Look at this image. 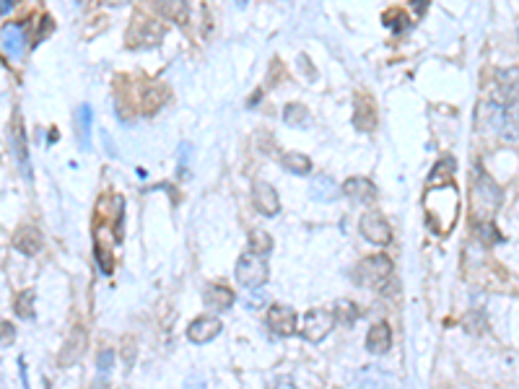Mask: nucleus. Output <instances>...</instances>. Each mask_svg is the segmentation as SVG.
Here are the masks:
<instances>
[{"mask_svg": "<svg viewBox=\"0 0 519 389\" xmlns=\"http://www.w3.org/2000/svg\"><path fill=\"white\" fill-rule=\"evenodd\" d=\"M423 213H426V223L434 234H452L457 218H460V190H457L455 182H428V190L423 195Z\"/></svg>", "mask_w": 519, "mask_h": 389, "instance_id": "obj_1", "label": "nucleus"}, {"mask_svg": "<svg viewBox=\"0 0 519 389\" xmlns=\"http://www.w3.org/2000/svg\"><path fill=\"white\" fill-rule=\"evenodd\" d=\"M501 200H504V195H501L499 184L485 174H478V182L473 187V213L478 218V223L493 221V213L501 208Z\"/></svg>", "mask_w": 519, "mask_h": 389, "instance_id": "obj_2", "label": "nucleus"}, {"mask_svg": "<svg viewBox=\"0 0 519 389\" xmlns=\"http://www.w3.org/2000/svg\"><path fill=\"white\" fill-rule=\"evenodd\" d=\"M390 275H392V260L387 254L364 257L353 270L356 283H358V286H369V288H379Z\"/></svg>", "mask_w": 519, "mask_h": 389, "instance_id": "obj_3", "label": "nucleus"}, {"mask_svg": "<svg viewBox=\"0 0 519 389\" xmlns=\"http://www.w3.org/2000/svg\"><path fill=\"white\" fill-rule=\"evenodd\" d=\"M234 275H237L239 286H244V288H260V286L268 283V263H265L263 254L244 252L239 254Z\"/></svg>", "mask_w": 519, "mask_h": 389, "instance_id": "obj_4", "label": "nucleus"}, {"mask_svg": "<svg viewBox=\"0 0 519 389\" xmlns=\"http://www.w3.org/2000/svg\"><path fill=\"white\" fill-rule=\"evenodd\" d=\"M335 327V314L330 309H309L301 319V337L309 343H322Z\"/></svg>", "mask_w": 519, "mask_h": 389, "instance_id": "obj_5", "label": "nucleus"}, {"mask_svg": "<svg viewBox=\"0 0 519 389\" xmlns=\"http://www.w3.org/2000/svg\"><path fill=\"white\" fill-rule=\"evenodd\" d=\"M358 231L374 247H387L392 242V228L382 213H364L361 223H358Z\"/></svg>", "mask_w": 519, "mask_h": 389, "instance_id": "obj_6", "label": "nucleus"}, {"mask_svg": "<svg viewBox=\"0 0 519 389\" xmlns=\"http://www.w3.org/2000/svg\"><path fill=\"white\" fill-rule=\"evenodd\" d=\"M496 83V104L514 107L519 101V68H501L493 75Z\"/></svg>", "mask_w": 519, "mask_h": 389, "instance_id": "obj_7", "label": "nucleus"}, {"mask_svg": "<svg viewBox=\"0 0 519 389\" xmlns=\"http://www.w3.org/2000/svg\"><path fill=\"white\" fill-rule=\"evenodd\" d=\"M296 325H299L296 311L288 304H273V307L268 309V327L273 330L275 335L281 337L296 335Z\"/></svg>", "mask_w": 519, "mask_h": 389, "instance_id": "obj_8", "label": "nucleus"}, {"mask_svg": "<svg viewBox=\"0 0 519 389\" xmlns=\"http://www.w3.org/2000/svg\"><path fill=\"white\" fill-rule=\"evenodd\" d=\"M221 332H224V325H221L219 317H198V319H192L190 327H187V337H190V343H195V345L210 343V340H216Z\"/></svg>", "mask_w": 519, "mask_h": 389, "instance_id": "obj_9", "label": "nucleus"}, {"mask_svg": "<svg viewBox=\"0 0 519 389\" xmlns=\"http://www.w3.org/2000/svg\"><path fill=\"white\" fill-rule=\"evenodd\" d=\"M252 200H255V208L263 213V216H275L281 210V198L270 182L257 179L252 184Z\"/></svg>", "mask_w": 519, "mask_h": 389, "instance_id": "obj_10", "label": "nucleus"}, {"mask_svg": "<svg viewBox=\"0 0 519 389\" xmlns=\"http://www.w3.org/2000/svg\"><path fill=\"white\" fill-rule=\"evenodd\" d=\"M340 195H346L353 203H374L377 200V184L366 177H351L340 184Z\"/></svg>", "mask_w": 519, "mask_h": 389, "instance_id": "obj_11", "label": "nucleus"}, {"mask_svg": "<svg viewBox=\"0 0 519 389\" xmlns=\"http://www.w3.org/2000/svg\"><path fill=\"white\" fill-rule=\"evenodd\" d=\"M151 3H154V8L159 16L166 18V21H172V24H177V27L187 24V18H190V6H187V0H151Z\"/></svg>", "mask_w": 519, "mask_h": 389, "instance_id": "obj_12", "label": "nucleus"}, {"mask_svg": "<svg viewBox=\"0 0 519 389\" xmlns=\"http://www.w3.org/2000/svg\"><path fill=\"white\" fill-rule=\"evenodd\" d=\"M42 244H45V239H42V231L37 226H24L13 234V249H19L27 257H34L42 249Z\"/></svg>", "mask_w": 519, "mask_h": 389, "instance_id": "obj_13", "label": "nucleus"}, {"mask_svg": "<svg viewBox=\"0 0 519 389\" xmlns=\"http://www.w3.org/2000/svg\"><path fill=\"white\" fill-rule=\"evenodd\" d=\"M392 345V330L387 322H377L366 332V351L374 355H384Z\"/></svg>", "mask_w": 519, "mask_h": 389, "instance_id": "obj_14", "label": "nucleus"}, {"mask_svg": "<svg viewBox=\"0 0 519 389\" xmlns=\"http://www.w3.org/2000/svg\"><path fill=\"white\" fill-rule=\"evenodd\" d=\"M203 301H205V307L226 311V309L234 307V291L226 288L224 283H213V286H208V288H205V293H203Z\"/></svg>", "mask_w": 519, "mask_h": 389, "instance_id": "obj_15", "label": "nucleus"}, {"mask_svg": "<svg viewBox=\"0 0 519 389\" xmlns=\"http://www.w3.org/2000/svg\"><path fill=\"white\" fill-rule=\"evenodd\" d=\"M10 143H13V148H16V159H19L21 169H24V174L29 177V166H27V133H24V119H21V115H16L13 117V127H10Z\"/></svg>", "mask_w": 519, "mask_h": 389, "instance_id": "obj_16", "label": "nucleus"}, {"mask_svg": "<svg viewBox=\"0 0 519 389\" xmlns=\"http://www.w3.org/2000/svg\"><path fill=\"white\" fill-rule=\"evenodd\" d=\"M0 39H3V50H6L10 57H21L24 47H27V34L21 31V27H6Z\"/></svg>", "mask_w": 519, "mask_h": 389, "instance_id": "obj_17", "label": "nucleus"}, {"mask_svg": "<svg viewBox=\"0 0 519 389\" xmlns=\"http://www.w3.org/2000/svg\"><path fill=\"white\" fill-rule=\"evenodd\" d=\"M309 195L312 200H319V203H332L340 195V184H335L330 177H319V179L312 182Z\"/></svg>", "mask_w": 519, "mask_h": 389, "instance_id": "obj_18", "label": "nucleus"}, {"mask_svg": "<svg viewBox=\"0 0 519 389\" xmlns=\"http://www.w3.org/2000/svg\"><path fill=\"white\" fill-rule=\"evenodd\" d=\"M281 166L286 169V172L299 174V177H304V174H309V172H312L309 156L296 154V151H291V154H283V156H281Z\"/></svg>", "mask_w": 519, "mask_h": 389, "instance_id": "obj_19", "label": "nucleus"}, {"mask_svg": "<svg viewBox=\"0 0 519 389\" xmlns=\"http://www.w3.org/2000/svg\"><path fill=\"white\" fill-rule=\"evenodd\" d=\"M283 122L291 127H309V122H312L309 109L301 107V104H286V109H283Z\"/></svg>", "mask_w": 519, "mask_h": 389, "instance_id": "obj_20", "label": "nucleus"}, {"mask_svg": "<svg viewBox=\"0 0 519 389\" xmlns=\"http://www.w3.org/2000/svg\"><path fill=\"white\" fill-rule=\"evenodd\" d=\"M249 249L255 254H270L273 252V239H270V234L268 231H263V228H255L252 234H249Z\"/></svg>", "mask_w": 519, "mask_h": 389, "instance_id": "obj_21", "label": "nucleus"}, {"mask_svg": "<svg viewBox=\"0 0 519 389\" xmlns=\"http://www.w3.org/2000/svg\"><path fill=\"white\" fill-rule=\"evenodd\" d=\"M332 314H335V322H340V325H353L356 319H358V307H356L353 301L343 299L335 304Z\"/></svg>", "mask_w": 519, "mask_h": 389, "instance_id": "obj_22", "label": "nucleus"}, {"mask_svg": "<svg viewBox=\"0 0 519 389\" xmlns=\"http://www.w3.org/2000/svg\"><path fill=\"white\" fill-rule=\"evenodd\" d=\"M455 159L452 156H441L439 159V163L431 169V174H428V182H446L452 179V174H455Z\"/></svg>", "mask_w": 519, "mask_h": 389, "instance_id": "obj_23", "label": "nucleus"}, {"mask_svg": "<svg viewBox=\"0 0 519 389\" xmlns=\"http://www.w3.org/2000/svg\"><path fill=\"white\" fill-rule=\"evenodd\" d=\"M13 311L19 319H31L34 317V291H21L16 296V304H13Z\"/></svg>", "mask_w": 519, "mask_h": 389, "instance_id": "obj_24", "label": "nucleus"}, {"mask_svg": "<svg viewBox=\"0 0 519 389\" xmlns=\"http://www.w3.org/2000/svg\"><path fill=\"white\" fill-rule=\"evenodd\" d=\"M382 21H384V27H390L395 34H402V31L408 29V18H405L402 10H387Z\"/></svg>", "mask_w": 519, "mask_h": 389, "instance_id": "obj_25", "label": "nucleus"}, {"mask_svg": "<svg viewBox=\"0 0 519 389\" xmlns=\"http://www.w3.org/2000/svg\"><path fill=\"white\" fill-rule=\"evenodd\" d=\"M13 337H16L13 325H10V322H0V345H8Z\"/></svg>", "mask_w": 519, "mask_h": 389, "instance_id": "obj_26", "label": "nucleus"}, {"mask_svg": "<svg viewBox=\"0 0 519 389\" xmlns=\"http://www.w3.org/2000/svg\"><path fill=\"white\" fill-rule=\"evenodd\" d=\"M112 358H115V353H112V351H104V353L99 355V372H101V374H107V372H110V363H112Z\"/></svg>", "mask_w": 519, "mask_h": 389, "instance_id": "obj_27", "label": "nucleus"}, {"mask_svg": "<svg viewBox=\"0 0 519 389\" xmlns=\"http://www.w3.org/2000/svg\"><path fill=\"white\" fill-rule=\"evenodd\" d=\"M410 6H413V13L421 18L423 13H426V8H428V0H410Z\"/></svg>", "mask_w": 519, "mask_h": 389, "instance_id": "obj_28", "label": "nucleus"}, {"mask_svg": "<svg viewBox=\"0 0 519 389\" xmlns=\"http://www.w3.org/2000/svg\"><path fill=\"white\" fill-rule=\"evenodd\" d=\"M237 3H239V6H247V0H237Z\"/></svg>", "mask_w": 519, "mask_h": 389, "instance_id": "obj_29", "label": "nucleus"}]
</instances>
